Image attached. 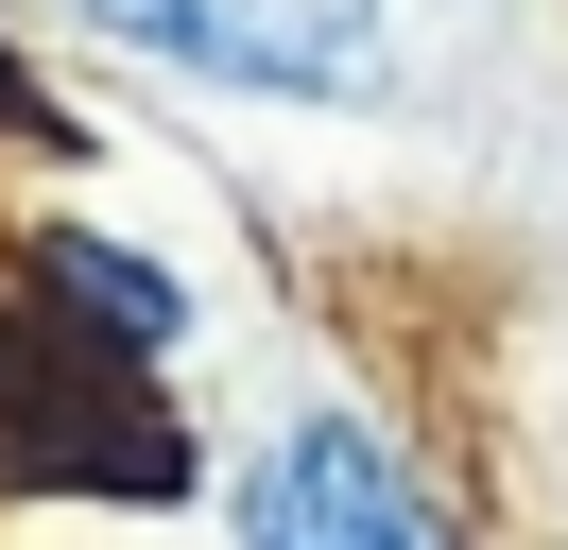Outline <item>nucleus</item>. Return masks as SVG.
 <instances>
[{"label": "nucleus", "instance_id": "7ed1b4c3", "mask_svg": "<svg viewBox=\"0 0 568 550\" xmlns=\"http://www.w3.org/2000/svg\"><path fill=\"white\" fill-rule=\"evenodd\" d=\"M52 275H70L104 327H139V344H173V275L155 258H121V241H52Z\"/></svg>", "mask_w": 568, "mask_h": 550}, {"label": "nucleus", "instance_id": "f03ea898", "mask_svg": "<svg viewBox=\"0 0 568 550\" xmlns=\"http://www.w3.org/2000/svg\"><path fill=\"white\" fill-rule=\"evenodd\" d=\"M121 52H173V69H224V86H362V34L327 18H276V0H87Z\"/></svg>", "mask_w": 568, "mask_h": 550}, {"label": "nucleus", "instance_id": "f257e3e1", "mask_svg": "<svg viewBox=\"0 0 568 550\" xmlns=\"http://www.w3.org/2000/svg\"><path fill=\"white\" fill-rule=\"evenodd\" d=\"M242 550H448V516L414 499V465H396L379 430L293 412V430L242 465Z\"/></svg>", "mask_w": 568, "mask_h": 550}]
</instances>
